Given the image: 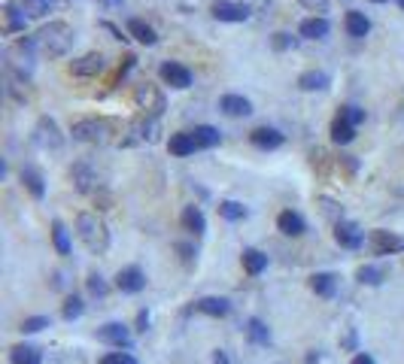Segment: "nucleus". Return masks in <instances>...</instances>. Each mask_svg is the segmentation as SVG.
I'll use <instances>...</instances> for the list:
<instances>
[{
  "label": "nucleus",
  "mask_w": 404,
  "mask_h": 364,
  "mask_svg": "<svg viewBox=\"0 0 404 364\" xmlns=\"http://www.w3.org/2000/svg\"><path fill=\"white\" fill-rule=\"evenodd\" d=\"M70 134H73V140H80V143L110 146L122 140V125L112 122V118H80Z\"/></svg>",
  "instance_id": "nucleus-1"
},
{
  "label": "nucleus",
  "mask_w": 404,
  "mask_h": 364,
  "mask_svg": "<svg viewBox=\"0 0 404 364\" xmlns=\"http://www.w3.org/2000/svg\"><path fill=\"white\" fill-rule=\"evenodd\" d=\"M37 49L40 55H49V58H64V55L73 49L76 43V34L67 22H49L46 27L37 31Z\"/></svg>",
  "instance_id": "nucleus-2"
},
{
  "label": "nucleus",
  "mask_w": 404,
  "mask_h": 364,
  "mask_svg": "<svg viewBox=\"0 0 404 364\" xmlns=\"http://www.w3.org/2000/svg\"><path fill=\"white\" fill-rule=\"evenodd\" d=\"M76 234H80L82 246L91 255H104L110 249V231H106L104 219L97 213H80L76 216Z\"/></svg>",
  "instance_id": "nucleus-3"
},
{
  "label": "nucleus",
  "mask_w": 404,
  "mask_h": 364,
  "mask_svg": "<svg viewBox=\"0 0 404 364\" xmlns=\"http://www.w3.org/2000/svg\"><path fill=\"white\" fill-rule=\"evenodd\" d=\"M37 52H40V49H37V40H34V37L16 40V43L6 49V70L27 79V76H31V70H34V55H37Z\"/></svg>",
  "instance_id": "nucleus-4"
},
{
  "label": "nucleus",
  "mask_w": 404,
  "mask_h": 364,
  "mask_svg": "<svg viewBox=\"0 0 404 364\" xmlns=\"http://www.w3.org/2000/svg\"><path fill=\"white\" fill-rule=\"evenodd\" d=\"M134 103H137V109L149 118H161L165 113V94H161L158 86H152V82H137L134 86Z\"/></svg>",
  "instance_id": "nucleus-5"
},
{
  "label": "nucleus",
  "mask_w": 404,
  "mask_h": 364,
  "mask_svg": "<svg viewBox=\"0 0 404 364\" xmlns=\"http://www.w3.org/2000/svg\"><path fill=\"white\" fill-rule=\"evenodd\" d=\"M155 134H158V118H149L140 116L137 122H131L125 128L119 146H140V143H155Z\"/></svg>",
  "instance_id": "nucleus-6"
},
{
  "label": "nucleus",
  "mask_w": 404,
  "mask_h": 364,
  "mask_svg": "<svg viewBox=\"0 0 404 364\" xmlns=\"http://www.w3.org/2000/svg\"><path fill=\"white\" fill-rule=\"evenodd\" d=\"M70 179H73V185L85 194H97L104 188V177L88 164V161H80V164L70 167Z\"/></svg>",
  "instance_id": "nucleus-7"
},
{
  "label": "nucleus",
  "mask_w": 404,
  "mask_h": 364,
  "mask_svg": "<svg viewBox=\"0 0 404 364\" xmlns=\"http://www.w3.org/2000/svg\"><path fill=\"white\" fill-rule=\"evenodd\" d=\"M368 246H371L374 255H395V252H404V237L377 228L368 234Z\"/></svg>",
  "instance_id": "nucleus-8"
},
{
  "label": "nucleus",
  "mask_w": 404,
  "mask_h": 364,
  "mask_svg": "<svg viewBox=\"0 0 404 364\" xmlns=\"http://www.w3.org/2000/svg\"><path fill=\"white\" fill-rule=\"evenodd\" d=\"M70 76H80V79H91V76H101L106 70V58L101 52H88L82 58H73L70 61Z\"/></svg>",
  "instance_id": "nucleus-9"
},
{
  "label": "nucleus",
  "mask_w": 404,
  "mask_h": 364,
  "mask_svg": "<svg viewBox=\"0 0 404 364\" xmlns=\"http://www.w3.org/2000/svg\"><path fill=\"white\" fill-rule=\"evenodd\" d=\"M158 76L165 79V86L176 88V91L191 88V70H189V67H182L180 61H165V64L158 67Z\"/></svg>",
  "instance_id": "nucleus-10"
},
{
  "label": "nucleus",
  "mask_w": 404,
  "mask_h": 364,
  "mask_svg": "<svg viewBox=\"0 0 404 364\" xmlns=\"http://www.w3.org/2000/svg\"><path fill=\"white\" fill-rule=\"evenodd\" d=\"M34 143H37L40 149H61L64 137H61L58 125H55L49 116H43L37 122V128H34Z\"/></svg>",
  "instance_id": "nucleus-11"
},
{
  "label": "nucleus",
  "mask_w": 404,
  "mask_h": 364,
  "mask_svg": "<svg viewBox=\"0 0 404 364\" xmlns=\"http://www.w3.org/2000/svg\"><path fill=\"white\" fill-rule=\"evenodd\" d=\"M213 18H216V22L240 25V22L250 18V6L246 3H231V0H216V3H213Z\"/></svg>",
  "instance_id": "nucleus-12"
},
{
  "label": "nucleus",
  "mask_w": 404,
  "mask_h": 364,
  "mask_svg": "<svg viewBox=\"0 0 404 364\" xmlns=\"http://www.w3.org/2000/svg\"><path fill=\"white\" fill-rule=\"evenodd\" d=\"M116 289L122 295H137V291L146 289V273L140 268H122L116 273Z\"/></svg>",
  "instance_id": "nucleus-13"
},
{
  "label": "nucleus",
  "mask_w": 404,
  "mask_h": 364,
  "mask_svg": "<svg viewBox=\"0 0 404 364\" xmlns=\"http://www.w3.org/2000/svg\"><path fill=\"white\" fill-rule=\"evenodd\" d=\"M97 340L106 343V346L128 349V346H131V331H128L122 322H110V325L97 328Z\"/></svg>",
  "instance_id": "nucleus-14"
},
{
  "label": "nucleus",
  "mask_w": 404,
  "mask_h": 364,
  "mask_svg": "<svg viewBox=\"0 0 404 364\" xmlns=\"http://www.w3.org/2000/svg\"><path fill=\"white\" fill-rule=\"evenodd\" d=\"M335 240H337V246H344V249H359L361 243H365V231H361L356 222H337Z\"/></svg>",
  "instance_id": "nucleus-15"
},
{
  "label": "nucleus",
  "mask_w": 404,
  "mask_h": 364,
  "mask_svg": "<svg viewBox=\"0 0 404 364\" xmlns=\"http://www.w3.org/2000/svg\"><path fill=\"white\" fill-rule=\"evenodd\" d=\"M25 27H27V16L21 12V6L16 0H10V3L3 6V34L12 37V34H21Z\"/></svg>",
  "instance_id": "nucleus-16"
},
{
  "label": "nucleus",
  "mask_w": 404,
  "mask_h": 364,
  "mask_svg": "<svg viewBox=\"0 0 404 364\" xmlns=\"http://www.w3.org/2000/svg\"><path fill=\"white\" fill-rule=\"evenodd\" d=\"M344 31H346V37H353V40L368 37V34H371V18L359 10H350L344 16Z\"/></svg>",
  "instance_id": "nucleus-17"
},
{
  "label": "nucleus",
  "mask_w": 404,
  "mask_h": 364,
  "mask_svg": "<svg viewBox=\"0 0 404 364\" xmlns=\"http://www.w3.org/2000/svg\"><path fill=\"white\" fill-rule=\"evenodd\" d=\"M167 149H170V155L186 158L198 149V140L191 131H176V134H170V140H167Z\"/></svg>",
  "instance_id": "nucleus-18"
},
{
  "label": "nucleus",
  "mask_w": 404,
  "mask_h": 364,
  "mask_svg": "<svg viewBox=\"0 0 404 364\" xmlns=\"http://www.w3.org/2000/svg\"><path fill=\"white\" fill-rule=\"evenodd\" d=\"M329 31H331V25H329V18L325 16H310V18H304L301 22V27H298L301 40H325L329 37Z\"/></svg>",
  "instance_id": "nucleus-19"
},
{
  "label": "nucleus",
  "mask_w": 404,
  "mask_h": 364,
  "mask_svg": "<svg viewBox=\"0 0 404 364\" xmlns=\"http://www.w3.org/2000/svg\"><path fill=\"white\" fill-rule=\"evenodd\" d=\"M219 109H222L225 116H231V118H246L252 113V103L246 101L243 94H225L222 101H219Z\"/></svg>",
  "instance_id": "nucleus-20"
},
{
  "label": "nucleus",
  "mask_w": 404,
  "mask_h": 364,
  "mask_svg": "<svg viewBox=\"0 0 404 364\" xmlns=\"http://www.w3.org/2000/svg\"><path fill=\"white\" fill-rule=\"evenodd\" d=\"M195 310L204 313V316H213V319H225V316L231 313V304H228L225 298H213V295H210V298H201V300H198Z\"/></svg>",
  "instance_id": "nucleus-21"
},
{
  "label": "nucleus",
  "mask_w": 404,
  "mask_h": 364,
  "mask_svg": "<svg viewBox=\"0 0 404 364\" xmlns=\"http://www.w3.org/2000/svg\"><path fill=\"white\" fill-rule=\"evenodd\" d=\"M276 228H280L286 237H301L304 231H307L304 219H301L298 213H292V209H283V213L276 216Z\"/></svg>",
  "instance_id": "nucleus-22"
},
{
  "label": "nucleus",
  "mask_w": 404,
  "mask_h": 364,
  "mask_svg": "<svg viewBox=\"0 0 404 364\" xmlns=\"http://www.w3.org/2000/svg\"><path fill=\"white\" fill-rule=\"evenodd\" d=\"M180 222H182V228L189 231V234H195V237H201L204 231H207V219H204V213H201V207H186L182 209V216H180Z\"/></svg>",
  "instance_id": "nucleus-23"
},
{
  "label": "nucleus",
  "mask_w": 404,
  "mask_h": 364,
  "mask_svg": "<svg viewBox=\"0 0 404 364\" xmlns=\"http://www.w3.org/2000/svg\"><path fill=\"white\" fill-rule=\"evenodd\" d=\"M310 289L319 298H335L337 295V276L335 273H313L310 276Z\"/></svg>",
  "instance_id": "nucleus-24"
},
{
  "label": "nucleus",
  "mask_w": 404,
  "mask_h": 364,
  "mask_svg": "<svg viewBox=\"0 0 404 364\" xmlns=\"http://www.w3.org/2000/svg\"><path fill=\"white\" fill-rule=\"evenodd\" d=\"M250 140H252V146H259V149H280L286 137H283L276 128H255L250 134Z\"/></svg>",
  "instance_id": "nucleus-25"
},
{
  "label": "nucleus",
  "mask_w": 404,
  "mask_h": 364,
  "mask_svg": "<svg viewBox=\"0 0 404 364\" xmlns=\"http://www.w3.org/2000/svg\"><path fill=\"white\" fill-rule=\"evenodd\" d=\"M329 86H331V79L325 70H307V73L298 76V88L301 91H325Z\"/></svg>",
  "instance_id": "nucleus-26"
},
{
  "label": "nucleus",
  "mask_w": 404,
  "mask_h": 364,
  "mask_svg": "<svg viewBox=\"0 0 404 364\" xmlns=\"http://www.w3.org/2000/svg\"><path fill=\"white\" fill-rule=\"evenodd\" d=\"M128 34H131L137 43H143V46H155V43H158V34H155V27L146 25L143 18H131V22H128Z\"/></svg>",
  "instance_id": "nucleus-27"
},
{
  "label": "nucleus",
  "mask_w": 404,
  "mask_h": 364,
  "mask_svg": "<svg viewBox=\"0 0 404 364\" xmlns=\"http://www.w3.org/2000/svg\"><path fill=\"white\" fill-rule=\"evenodd\" d=\"M10 361H12V364H43V355H40L37 346L19 343V346L10 349Z\"/></svg>",
  "instance_id": "nucleus-28"
},
{
  "label": "nucleus",
  "mask_w": 404,
  "mask_h": 364,
  "mask_svg": "<svg viewBox=\"0 0 404 364\" xmlns=\"http://www.w3.org/2000/svg\"><path fill=\"white\" fill-rule=\"evenodd\" d=\"M191 134H195V140H198V149H213V146L222 143V134H219L213 125H198Z\"/></svg>",
  "instance_id": "nucleus-29"
},
{
  "label": "nucleus",
  "mask_w": 404,
  "mask_h": 364,
  "mask_svg": "<svg viewBox=\"0 0 404 364\" xmlns=\"http://www.w3.org/2000/svg\"><path fill=\"white\" fill-rule=\"evenodd\" d=\"M331 140H335L337 146H346V143H353L356 140V125H350V122H344V118H335L331 122Z\"/></svg>",
  "instance_id": "nucleus-30"
},
{
  "label": "nucleus",
  "mask_w": 404,
  "mask_h": 364,
  "mask_svg": "<svg viewBox=\"0 0 404 364\" xmlns=\"http://www.w3.org/2000/svg\"><path fill=\"white\" fill-rule=\"evenodd\" d=\"M268 268V255L259 249H243V270L250 273V276H259L261 270Z\"/></svg>",
  "instance_id": "nucleus-31"
},
{
  "label": "nucleus",
  "mask_w": 404,
  "mask_h": 364,
  "mask_svg": "<svg viewBox=\"0 0 404 364\" xmlns=\"http://www.w3.org/2000/svg\"><path fill=\"white\" fill-rule=\"evenodd\" d=\"M16 3L21 6V12H25L27 18H43L55 10L52 0H16Z\"/></svg>",
  "instance_id": "nucleus-32"
},
{
  "label": "nucleus",
  "mask_w": 404,
  "mask_h": 364,
  "mask_svg": "<svg viewBox=\"0 0 404 364\" xmlns=\"http://www.w3.org/2000/svg\"><path fill=\"white\" fill-rule=\"evenodd\" d=\"M21 182H25V188L27 192L34 194V198H43V194H46V185H43V177L37 170H34V167H21Z\"/></svg>",
  "instance_id": "nucleus-33"
},
{
  "label": "nucleus",
  "mask_w": 404,
  "mask_h": 364,
  "mask_svg": "<svg viewBox=\"0 0 404 364\" xmlns=\"http://www.w3.org/2000/svg\"><path fill=\"white\" fill-rule=\"evenodd\" d=\"M386 276H389L386 268H377V264H365V268H359V273H356V279L361 285H380Z\"/></svg>",
  "instance_id": "nucleus-34"
},
{
  "label": "nucleus",
  "mask_w": 404,
  "mask_h": 364,
  "mask_svg": "<svg viewBox=\"0 0 404 364\" xmlns=\"http://www.w3.org/2000/svg\"><path fill=\"white\" fill-rule=\"evenodd\" d=\"M246 334H250V340L255 343V346H268V343H271V331H268V325L261 319L246 322Z\"/></svg>",
  "instance_id": "nucleus-35"
},
{
  "label": "nucleus",
  "mask_w": 404,
  "mask_h": 364,
  "mask_svg": "<svg viewBox=\"0 0 404 364\" xmlns=\"http://www.w3.org/2000/svg\"><path fill=\"white\" fill-rule=\"evenodd\" d=\"M52 243H55V252H58V255H70V234L61 222H52Z\"/></svg>",
  "instance_id": "nucleus-36"
},
{
  "label": "nucleus",
  "mask_w": 404,
  "mask_h": 364,
  "mask_svg": "<svg viewBox=\"0 0 404 364\" xmlns=\"http://www.w3.org/2000/svg\"><path fill=\"white\" fill-rule=\"evenodd\" d=\"M219 216L228 222H240V219H246V207L237 204V200H222L219 204Z\"/></svg>",
  "instance_id": "nucleus-37"
},
{
  "label": "nucleus",
  "mask_w": 404,
  "mask_h": 364,
  "mask_svg": "<svg viewBox=\"0 0 404 364\" xmlns=\"http://www.w3.org/2000/svg\"><path fill=\"white\" fill-rule=\"evenodd\" d=\"M85 289H88L91 298H106L110 295V285H106V279L101 276V273H91V276L85 279Z\"/></svg>",
  "instance_id": "nucleus-38"
},
{
  "label": "nucleus",
  "mask_w": 404,
  "mask_h": 364,
  "mask_svg": "<svg viewBox=\"0 0 404 364\" xmlns=\"http://www.w3.org/2000/svg\"><path fill=\"white\" fill-rule=\"evenodd\" d=\"M85 313V304H82V298H76V295H70L67 300H64V307H61V316L67 319V322H73V319H80Z\"/></svg>",
  "instance_id": "nucleus-39"
},
{
  "label": "nucleus",
  "mask_w": 404,
  "mask_h": 364,
  "mask_svg": "<svg viewBox=\"0 0 404 364\" xmlns=\"http://www.w3.org/2000/svg\"><path fill=\"white\" fill-rule=\"evenodd\" d=\"M337 116L344 118V122L356 125V128H359L361 122H365V109H361V107H356V103H346V107H340V113H337Z\"/></svg>",
  "instance_id": "nucleus-40"
},
{
  "label": "nucleus",
  "mask_w": 404,
  "mask_h": 364,
  "mask_svg": "<svg viewBox=\"0 0 404 364\" xmlns=\"http://www.w3.org/2000/svg\"><path fill=\"white\" fill-rule=\"evenodd\" d=\"M271 46H274V52H289V49L298 46V37H292V34H286V31H280V34H274V37H271Z\"/></svg>",
  "instance_id": "nucleus-41"
},
{
  "label": "nucleus",
  "mask_w": 404,
  "mask_h": 364,
  "mask_svg": "<svg viewBox=\"0 0 404 364\" xmlns=\"http://www.w3.org/2000/svg\"><path fill=\"white\" fill-rule=\"evenodd\" d=\"M49 325H52L49 316H31V319L21 322V334H37V331H43V328H49Z\"/></svg>",
  "instance_id": "nucleus-42"
},
{
  "label": "nucleus",
  "mask_w": 404,
  "mask_h": 364,
  "mask_svg": "<svg viewBox=\"0 0 404 364\" xmlns=\"http://www.w3.org/2000/svg\"><path fill=\"white\" fill-rule=\"evenodd\" d=\"M298 3L307 12H313V16H325L329 12V0H298Z\"/></svg>",
  "instance_id": "nucleus-43"
},
{
  "label": "nucleus",
  "mask_w": 404,
  "mask_h": 364,
  "mask_svg": "<svg viewBox=\"0 0 404 364\" xmlns=\"http://www.w3.org/2000/svg\"><path fill=\"white\" fill-rule=\"evenodd\" d=\"M101 364H137V359L131 352H110L101 359Z\"/></svg>",
  "instance_id": "nucleus-44"
},
{
  "label": "nucleus",
  "mask_w": 404,
  "mask_h": 364,
  "mask_svg": "<svg viewBox=\"0 0 404 364\" xmlns=\"http://www.w3.org/2000/svg\"><path fill=\"white\" fill-rule=\"evenodd\" d=\"M176 252L186 264H191V258H195V246H189V243H176Z\"/></svg>",
  "instance_id": "nucleus-45"
},
{
  "label": "nucleus",
  "mask_w": 404,
  "mask_h": 364,
  "mask_svg": "<svg viewBox=\"0 0 404 364\" xmlns=\"http://www.w3.org/2000/svg\"><path fill=\"white\" fill-rule=\"evenodd\" d=\"M104 27H106V31H110V34H112V37H116V40H122V43H128V37H125V34H122V31H119V27H116V25H110V22H106Z\"/></svg>",
  "instance_id": "nucleus-46"
},
{
  "label": "nucleus",
  "mask_w": 404,
  "mask_h": 364,
  "mask_svg": "<svg viewBox=\"0 0 404 364\" xmlns=\"http://www.w3.org/2000/svg\"><path fill=\"white\" fill-rule=\"evenodd\" d=\"M146 328H149V313L143 310V313L137 316V331H146Z\"/></svg>",
  "instance_id": "nucleus-47"
},
{
  "label": "nucleus",
  "mask_w": 404,
  "mask_h": 364,
  "mask_svg": "<svg viewBox=\"0 0 404 364\" xmlns=\"http://www.w3.org/2000/svg\"><path fill=\"white\" fill-rule=\"evenodd\" d=\"M350 364H374V359H371V355H368V352H359V355H356V359H353Z\"/></svg>",
  "instance_id": "nucleus-48"
},
{
  "label": "nucleus",
  "mask_w": 404,
  "mask_h": 364,
  "mask_svg": "<svg viewBox=\"0 0 404 364\" xmlns=\"http://www.w3.org/2000/svg\"><path fill=\"white\" fill-rule=\"evenodd\" d=\"M101 3H104V6H112V10H116V6H122L125 0H101Z\"/></svg>",
  "instance_id": "nucleus-49"
},
{
  "label": "nucleus",
  "mask_w": 404,
  "mask_h": 364,
  "mask_svg": "<svg viewBox=\"0 0 404 364\" xmlns=\"http://www.w3.org/2000/svg\"><path fill=\"white\" fill-rule=\"evenodd\" d=\"M344 346H350V349H353V346H356V334H346V340H344Z\"/></svg>",
  "instance_id": "nucleus-50"
},
{
  "label": "nucleus",
  "mask_w": 404,
  "mask_h": 364,
  "mask_svg": "<svg viewBox=\"0 0 404 364\" xmlns=\"http://www.w3.org/2000/svg\"><path fill=\"white\" fill-rule=\"evenodd\" d=\"M213 364H228V359H225V355L219 352V355H216V361H213Z\"/></svg>",
  "instance_id": "nucleus-51"
},
{
  "label": "nucleus",
  "mask_w": 404,
  "mask_h": 364,
  "mask_svg": "<svg viewBox=\"0 0 404 364\" xmlns=\"http://www.w3.org/2000/svg\"><path fill=\"white\" fill-rule=\"evenodd\" d=\"M371 3H389V0H371Z\"/></svg>",
  "instance_id": "nucleus-52"
},
{
  "label": "nucleus",
  "mask_w": 404,
  "mask_h": 364,
  "mask_svg": "<svg viewBox=\"0 0 404 364\" xmlns=\"http://www.w3.org/2000/svg\"><path fill=\"white\" fill-rule=\"evenodd\" d=\"M399 6H401V10H404V0H399Z\"/></svg>",
  "instance_id": "nucleus-53"
}]
</instances>
